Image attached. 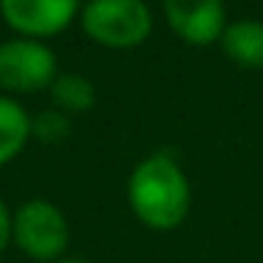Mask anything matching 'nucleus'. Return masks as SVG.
<instances>
[{
    "instance_id": "nucleus-8",
    "label": "nucleus",
    "mask_w": 263,
    "mask_h": 263,
    "mask_svg": "<svg viewBox=\"0 0 263 263\" xmlns=\"http://www.w3.org/2000/svg\"><path fill=\"white\" fill-rule=\"evenodd\" d=\"M31 136V116L20 102L0 97V167L17 159Z\"/></svg>"
},
{
    "instance_id": "nucleus-10",
    "label": "nucleus",
    "mask_w": 263,
    "mask_h": 263,
    "mask_svg": "<svg viewBox=\"0 0 263 263\" xmlns=\"http://www.w3.org/2000/svg\"><path fill=\"white\" fill-rule=\"evenodd\" d=\"M31 136L43 144H60L71 136V122H68V114L63 110H43L31 119Z\"/></svg>"
},
{
    "instance_id": "nucleus-2",
    "label": "nucleus",
    "mask_w": 263,
    "mask_h": 263,
    "mask_svg": "<svg viewBox=\"0 0 263 263\" xmlns=\"http://www.w3.org/2000/svg\"><path fill=\"white\" fill-rule=\"evenodd\" d=\"M82 31L105 48H136L153 31L144 0H88L80 9Z\"/></svg>"
},
{
    "instance_id": "nucleus-11",
    "label": "nucleus",
    "mask_w": 263,
    "mask_h": 263,
    "mask_svg": "<svg viewBox=\"0 0 263 263\" xmlns=\"http://www.w3.org/2000/svg\"><path fill=\"white\" fill-rule=\"evenodd\" d=\"M9 240H12V210L0 198V252L9 246Z\"/></svg>"
},
{
    "instance_id": "nucleus-1",
    "label": "nucleus",
    "mask_w": 263,
    "mask_h": 263,
    "mask_svg": "<svg viewBox=\"0 0 263 263\" xmlns=\"http://www.w3.org/2000/svg\"><path fill=\"white\" fill-rule=\"evenodd\" d=\"M193 190L184 170L167 153L147 156L127 178V204L150 229H176L187 218Z\"/></svg>"
},
{
    "instance_id": "nucleus-4",
    "label": "nucleus",
    "mask_w": 263,
    "mask_h": 263,
    "mask_svg": "<svg viewBox=\"0 0 263 263\" xmlns=\"http://www.w3.org/2000/svg\"><path fill=\"white\" fill-rule=\"evenodd\" d=\"M57 80V57L40 40H14L0 43V88L9 93H34L51 88Z\"/></svg>"
},
{
    "instance_id": "nucleus-9",
    "label": "nucleus",
    "mask_w": 263,
    "mask_h": 263,
    "mask_svg": "<svg viewBox=\"0 0 263 263\" xmlns=\"http://www.w3.org/2000/svg\"><path fill=\"white\" fill-rule=\"evenodd\" d=\"M48 93H51L54 108L63 114H82L97 102V91L82 74H57Z\"/></svg>"
},
{
    "instance_id": "nucleus-5",
    "label": "nucleus",
    "mask_w": 263,
    "mask_h": 263,
    "mask_svg": "<svg viewBox=\"0 0 263 263\" xmlns=\"http://www.w3.org/2000/svg\"><path fill=\"white\" fill-rule=\"evenodd\" d=\"M80 14V0H0V17L26 40H48Z\"/></svg>"
},
{
    "instance_id": "nucleus-7",
    "label": "nucleus",
    "mask_w": 263,
    "mask_h": 263,
    "mask_svg": "<svg viewBox=\"0 0 263 263\" xmlns=\"http://www.w3.org/2000/svg\"><path fill=\"white\" fill-rule=\"evenodd\" d=\"M221 48L232 63L243 68H263V23L257 20L229 23L221 34Z\"/></svg>"
},
{
    "instance_id": "nucleus-3",
    "label": "nucleus",
    "mask_w": 263,
    "mask_h": 263,
    "mask_svg": "<svg viewBox=\"0 0 263 263\" xmlns=\"http://www.w3.org/2000/svg\"><path fill=\"white\" fill-rule=\"evenodd\" d=\"M12 240L31 260L57 263L68 249L71 227L57 204L31 198L12 212Z\"/></svg>"
},
{
    "instance_id": "nucleus-12",
    "label": "nucleus",
    "mask_w": 263,
    "mask_h": 263,
    "mask_svg": "<svg viewBox=\"0 0 263 263\" xmlns=\"http://www.w3.org/2000/svg\"><path fill=\"white\" fill-rule=\"evenodd\" d=\"M57 263H88V260H77V257H63V260H57Z\"/></svg>"
},
{
    "instance_id": "nucleus-6",
    "label": "nucleus",
    "mask_w": 263,
    "mask_h": 263,
    "mask_svg": "<svg viewBox=\"0 0 263 263\" xmlns=\"http://www.w3.org/2000/svg\"><path fill=\"white\" fill-rule=\"evenodd\" d=\"M161 6L176 37L190 46H210L227 29L223 0H161Z\"/></svg>"
}]
</instances>
